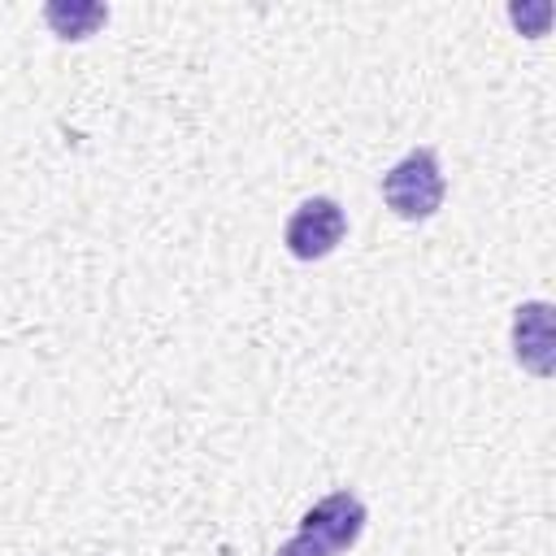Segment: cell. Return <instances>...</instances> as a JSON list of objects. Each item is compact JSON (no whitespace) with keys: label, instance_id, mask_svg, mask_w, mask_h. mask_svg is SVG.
<instances>
[{"label":"cell","instance_id":"obj_6","mask_svg":"<svg viewBox=\"0 0 556 556\" xmlns=\"http://www.w3.org/2000/svg\"><path fill=\"white\" fill-rule=\"evenodd\" d=\"M508 17H513L517 26H526V35H530V39H539V35L547 30V17H552V4H534V9H526V4L517 9V4H513V9H508Z\"/></svg>","mask_w":556,"mask_h":556},{"label":"cell","instance_id":"obj_5","mask_svg":"<svg viewBox=\"0 0 556 556\" xmlns=\"http://www.w3.org/2000/svg\"><path fill=\"white\" fill-rule=\"evenodd\" d=\"M43 22L52 26L56 39H87L109 22V4H87V0H70V4H48Z\"/></svg>","mask_w":556,"mask_h":556},{"label":"cell","instance_id":"obj_1","mask_svg":"<svg viewBox=\"0 0 556 556\" xmlns=\"http://www.w3.org/2000/svg\"><path fill=\"white\" fill-rule=\"evenodd\" d=\"M387 208L400 217V222H426L443 208V195H447V178H443V161L434 148H413L404 152L378 182Z\"/></svg>","mask_w":556,"mask_h":556},{"label":"cell","instance_id":"obj_4","mask_svg":"<svg viewBox=\"0 0 556 556\" xmlns=\"http://www.w3.org/2000/svg\"><path fill=\"white\" fill-rule=\"evenodd\" d=\"M552 313L556 308L547 300H526L513 308V361L534 378H552V365H556Z\"/></svg>","mask_w":556,"mask_h":556},{"label":"cell","instance_id":"obj_2","mask_svg":"<svg viewBox=\"0 0 556 556\" xmlns=\"http://www.w3.org/2000/svg\"><path fill=\"white\" fill-rule=\"evenodd\" d=\"M348 235V213L334 195H308L291 208L282 226V243L295 261H321L330 256Z\"/></svg>","mask_w":556,"mask_h":556},{"label":"cell","instance_id":"obj_7","mask_svg":"<svg viewBox=\"0 0 556 556\" xmlns=\"http://www.w3.org/2000/svg\"><path fill=\"white\" fill-rule=\"evenodd\" d=\"M274 556H326V552H321V547H313L304 534H291V539H287V543H282Z\"/></svg>","mask_w":556,"mask_h":556},{"label":"cell","instance_id":"obj_3","mask_svg":"<svg viewBox=\"0 0 556 556\" xmlns=\"http://www.w3.org/2000/svg\"><path fill=\"white\" fill-rule=\"evenodd\" d=\"M365 521H369L365 500H361L356 491L339 486V491L321 495V500L300 517V530H295V534H304V539H308L313 547H321L326 556H339V552L356 547V539L365 534Z\"/></svg>","mask_w":556,"mask_h":556}]
</instances>
